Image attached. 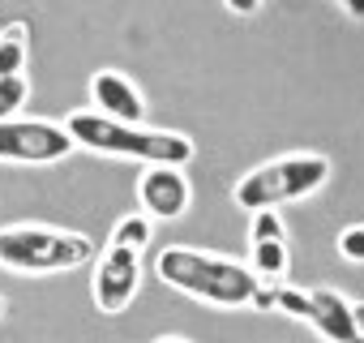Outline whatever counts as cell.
<instances>
[{"instance_id":"cell-1","label":"cell","mask_w":364,"mask_h":343,"mask_svg":"<svg viewBox=\"0 0 364 343\" xmlns=\"http://www.w3.org/2000/svg\"><path fill=\"white\" fill-rule=\"evenodd\" d=\"M159 279L185 296H198L206 305H223V309H240V305H253L262 279L236 262V258H223V253H202V249H163L159 262H154Z\"/></svg>"},{"instance_id":"cell-2","label":"cell","mask_w":364,"mask_h":343,"mask_svg":"<svg viewBox=\"0 0 364 343\" xmlns=\"http://www.w3.org/2000/svg\"><path fill=\"white\" fill-rule=\"evenodd\" d=\"M65 133L73 137V146L99 150V154H120V159H141V163H163V167H185L193 159V142L185 133L116 125L99 112H73L65 120Z\"/></svg>"},{"instance_id":"cell-3","label":"cell","mask_w":364,"mask_h":343,"mask_svg":"<svg viewBox=\"0 0 364 343\" xmlns=\"http://www.w3.org/2000/svg\"><path fill=\"white\" fill-rule=\"evenodd\" d=\"M330 181V159L326 154H279L253 172H245L236 185V206H245L249 215L257 211H274L283 202H304L313 198L321 185Z\"/></svg>"},{"instance_id":"cell-4","label":"cell","mask_w":364,"mask_h":343,"mask_svg":"<svg viewBox=\"0 0 364 343\" xmlns=\"http://www.w3.org/2000/svg\"><path fill=\"white\" fill-rule=\"evenodd\" d=\"M95 245L82 232L39 228V223H9L0 228V266L14 275H48V270H73L90 262Z\"/></svg>"},{"instance_id":"cell-5","label":"cell","mask_w":364,"mask_h":343,"mask_svg":"<svg viewBox=\"0 0 364 343\" xmlns=\"http://www.w3.org/2000/svg\"><path fill=\"white\" fill-rule=\"evenodd\" d=\"M73 150L65 125L52 120H0V163H56Z\"/></svg>"},{"instance_id":"cell-6","label":"cell","mask_w":364,"mask_h":343,"mask_svg":"<svg viewBox=\"0 0 364 343\" xmlns=\"http://www.w3.org/2000/svg\"><path fill=\"white\" fill-rule=\"evenodd\" d=\"M137 279H141V262H137V249H124V245H107L103 258H99V270H95V305L99 313H124L137 296Z\"/></svg>"},{"instance_id":"cell-7","label":"cell","mask_w":364,"mask_h":343,"mask_svg":"<svg viewBox=\"0 0 364 343\" xmlns=\"http://www.w3.org/2000/svg\"><path fill=\"white\" fill-rule=\"evenodd\" d=\"M137 202L146 219H180L189 211V181L180 167L146 163L141 181H137Z\"/></svg>"},{"instance_id":"cell-8","label":"cell","mask_w":364,"mask_h":343,"mask_svg":"<svg viewBox=\"0 0 364 343\" xmlns=\"http://www.w3.org/2000/svg\"><path fill=\"white\" fill-rule=\"evenodd\" d=\"M249 236H253V241H249V249H253V266H249V270H253L262 283H283L291 258H287V232H283L279 215H274V211H257Z\"/></svg>"},{"instance_id":"cell-9","label":"cell","mask_w":364,"mask_h":343,"mask_svg":"<svg viewBox=\"0 0 364 343\" xmlns=\"http://www.w3.org/2000/svg\"><path fill=\"white\" fill-rule=\"evenodd\" d=\"M90 95H95V112L116 120V125H141L146 116V103H141V90L124 78V73H95L90 78Z\"/></svg>"},{"instance_id":"cell-10","label":"cell","mask_w":364,"mask_h":343,"mask_svg":"<svg viewBox=\"0 0 364 343\" xmlns=\"http://www.w3.org/2000/svg\"><path fill=\"white\" fill-rule=\"evenodd\" d=\"M26 69V26L14 22L9 31H0V78H14Z\"/></svg>"},{"instance_id":"cell-11","label":"cell","mask_w":364,"mask_h":343,"mask_svg":"<svg viewBox=\"0 0 364 343\" xmlns=\"http://www.w3.org/2000/svg\"><path fill=\"white\" fill-rule=\"evenodd\" d=\"M26 95H31V82H26V73L0 78V120H14V116H18V107L26 103Z\"/></svg>"},{"instance_id":"cell-12","label":"cell","mask_w":364,"mask_h":343,"mask_svg":"<svg viewBox=\"0 0 364 343\" xmlns=\"http://www.w3.org/2000/svg\"><path fill=\"white\" fill-rule=\"evenodd\" d=\"M150 241V219L146 215H124L112 232V245H124V249H141Z\"/></svg>"},{"instance_id":"cell-13","label":"cell","mask_w":364,"mask_h":343,"mask_svg":"<svg viewBox=\"0 0 364 343\" xmlns=\"http://www.w3.org/2000/svg\"><path fill=\"white\" fill-rule=\"evenodd\" d=\"M338 253L347 262H364V223H351L338 232Z\"/></svg>"},{"instance_id":"cell-14","label":"cell","mask_w":364,"mask_h":343,"mask_svg":"<svg viewBox=\"0 0 364 343\" xmlns=\"http://www.w3.org/2000/svg\"><path fill=\"white\" fill-rule=\"evenodd\" d=\"M223 5H228L236 18H249V14H257V5H262V0H223Z\"/></svg>"},{"instance_id":"cell-15","label":"cell","mask_w":364,"mask_h":343,"mask_svg":"<svg viewBox=\"0 0 364 343\" xmlns=\"http://www.w3.org/2000/svg\"><path fill=\"white\" fill-rule=\"evenodd\" d=\"M338 9H343L347 18H355V22H364V0H338Z\"/></svg>"},{"instance_id":"cell-16","label":"cell","mask_w":364,"mask_h":343,"mask_svg":"<svg viewBox=\"0 0 364 343\" xmlns=\"http://www.w3.org/2000/svg\"><path fill=\"white\" fill-rule=\"evenodd\" d=\"M351 317H355V330L364 339V300H351Z\"/></svg>"},{"instance_id":"cell-17","label":"cell","mask_w":364,"mask_h":343,"mask_svg":"<svg viewBox=\"0 0 364 343\" xmlns=\"http://www.w3.org/2000/svg\"><path fill=\"white\" fill-rule=\"evenodd\" d=\"M154 343H185V339H167V334H163V339H154Z\"/></svg>"},{"instance_id":"cell-18","label":"cell","mask_w":364,"mask_h":343,"mask_svg":"<svg viewBox=\"0 0 364 343\" xmlns=\"http://www.w3.org/2000/svg\"><path fill=\"white\" fill-rule=\"evenodd\" d=\"M0 313H5V300H0Z\"/></svg>"}]
</instances>
